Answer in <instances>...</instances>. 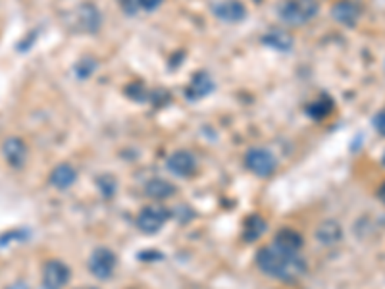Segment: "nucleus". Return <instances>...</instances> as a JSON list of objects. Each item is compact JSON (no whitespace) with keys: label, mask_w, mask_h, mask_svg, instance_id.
<instances>
[{"label":"nucleus","mask_w":385,"mask_h":289,"mask_svg":"<svg viewBox=\"0 0 385 289\" xmlns=\"http://www.w3.org/2000/svg\"><path fill=\"white\" fill-rule=\"evenodd\" d=\"M258 270L270 278L281 281H297L306 274V260L301 253H287L278 249L275 245H268L257 253Z\"/></svg>","instance_id":"nucleus-1"},{"label":"nucleus","mask_w":385,"mask_h":289,"mask_svg":"<svg viewBox=\"0 0 385 289\" xmlns=\"http://www.w3.org/2000/svg\"><path fill=\"white\" fill-rule=\"evenodd\" d=\"M318 14L316 0H285L278 8V16L289 27H301Z\"/></svg>","instance_id":"nucleus-2"},{"label":"nucleus","mask_w":385,"mask_h":289,"mask_svg":"<svg viewBox=\"0 0 385 289\" xmlns=\"http://www.w3.org/2000/svg\"><path fill=\"white\" fill-rule=\"evenodd\" d=\"M245 166L249 172H252L255 176L258 177H270L275 174L278 170V161L273 153H270L268 149H262V147H255V149H249L247 154H245Z\"/></svg>","instance_id":"nucleus-3"},{"label":"nucleus","mask_w":385,"mask_h":289,"mask_svg":"<svg viewBox=\"0 0 385 289\" xmlns=\"http://www.w3.org/2000/svg\"><path fill=\"white\" fill-rule=\"evenodd\" d=\"M169 218H172V212L166 207H162V205H151V207H144L137 214L135 224L143 233H156L168 224Z\"/></svg>","instance_id":"nucleus-4"},{"label":"nucleus","mask_w":385,"mask_h":289,"mask_svg":"<svg viewBox=\"0 0 385 289\" xmlns=\"http://www.w3.org/2000/svg\"><path fill=\"white\" fill-rule=\"evenodd\" d=\"M116 266H118V258H116L112 251L106 249V247L96 249L89 258V272L93 274L96 280L112 278V274L116 272Z\"/></svg>","instance_id":"nucleus-5"},{"label":"nucleus","mask_w":385,"mask_h":289,"mask_svg":"<svg viewBox=\"0 0 385 289\" xmlns=\"http://www.w3.org/2000/svg\"><path fill=\"white\" fill-rule=\"evenodd\" d=\"M72 278L70 268L62 260H48L43 268V286L45 289H62Z\"/></svg>","instance_id":"nucleus-6"},{"label":"nucleus","mask_w":385,"mask_h":289,"mask_svg":"<svg viewBox=\"0 0 385 289\" xmlns=\"http://www.w3.org/2000/svg\"><path fill=\"white\" fill-rule=\"evenodd\" d=\"M2 154H4V161L12 168H24L25 161H27V144L22 137L12 135L8 139H4L2 143Z\"/></svg>","instance_id":"nucleus-7"},{"label":"nucleus","mask_w":385,"mask_h":289,"mask_svg":"<svg viewBox=\"0 0 385 289\" xmlns=\"http://www.w3.org/2000/svg\"><path fill=\"white\" fill-rule=\"evenodd\" d=\"M168 170L174 176L179 177H192L197 172V156L191 151L179 149L176 153L169 154Z\"/></svg>","instance_id":"nucleus-8"},{"label":"nucleus","mask_w":385,"mask_h":289,"mask_svg":"<svg viewBox=\"0 0 385 289\" xmlns=\"http://www.w3.org/2000/svg\"><path fill=\"white\" fill-rule=\"evenodd\" d=\"M212 14L225 24H239L247 17V8L239 0H222L212 6Z\"/></svg>","instance_id":"nucleus-9"},{"label":"nucleus","mask_w":385,"mask_h":289,"mask_svg":"<svg viewBox=\"0 0 385 289\" xmlns=\"http://www.w3.org/2000/svg\"><path fill=\"white\" fill-rule=\"evenodd\" d=\"M361 14V6H358L356 2H353V0H339V2L333 4V8H331V16H333V20H335L337 24L347 25V27L356 25Z\"/></svg>","instance_id":"nucleus-10"},{"label":"nucleus","mask_w":385,"mask_h":289,"mask_svg":"<svg viewBox=\"0 0 385 289\" xmlns=\"http://www.w3.org/2000/svg\"><path fill=\"white\" fill-rule=\"evenodd\" d=\"M314 237L322 245H335L343 239V228L339 225L337 220H324L318 224V228L314 230Z\"/></svg>","instance_id":"nucleus-11"},{"label":"nucleus","mask_w":385,"mask_h":289,"mask_svg":"<svg viewBox=\"0 0 385 289\" xmlns=\"http://www.w3.org/2000/svg\"><path fill=\"white\" fill-rule=\"evenodd\" d=\"M48 181L52 187H56L60 191H64V189H70L75 181H77V170L73 168L72 164H58L56 168L50 172V177H48Z\"/></svg>","instance_id":"nucleus-12"},{"label":"nucleus","mask_w":385,"mask_h":289,"mask_svg":"<svg viewBox=\"0 0 385 289\" xmlns=\"http://www.w3.org/2000/svg\"><path fill=\"white\" fill-rule=\"evenodd\" d=\"M214 91V81L206 72H199L192 75L191 83L187 87V96L191 101H199V98H204L206 95H210Z\"/></svg>","instance_id":"nucleus-13"},{"label":"nucleus","mask_w":385,"mask_h":289,"mask_svg":"<svg viewBox=\"0 0 385 289\" xmlns=\"http://www.w3.org/2000/svg\"><path fill=\"white\" fill-rule=\"evenodd\" d=\"M144 195L154 199V201H166V199L176 195V187H174V184H169L168 179L154 177V179H151L149 184L144 185Z\"/></svg>","instance_id":"nucleus-14"},{"label":"nucleus","mask_w":385,"mask_h":289,"mask_svg":"<svg viewBox=\"0 0 385 289\" xmlns=\"http://www.w3.org/2000/svg\"><path fill=\"white\" fill-rule=\"evenodd\" d=\"M303 235L295 230H281L278 235H275V241L273 245L281 251H287V253H301L303 249Z\"/></svg>","instance_id":"nucleus-15"},{"label":"nucleus","mask_w":385,"mask_h":289,"mask_svg":"<svg viewBox=\"0 0 385 289\" xmlns=\"http://www.w3.org/2000/svg\"><path fill=\"white\" fill-rule=\"evenodd\" d=\"M264 45L278 52H289L293 48V37L283 29H272L264 35Z\"/></svg>","instance_id":"nucleus-16"},{"label":"nucleus","mask_w":385,"mask_h":289,"mask_svg":"<svg viewBox=\"0 0 385 289\" xmlns=\"http://www.w3.org/2000/svg\"><path fill=\"white\" fill-rule=\"evenodd\" d=\"M80 22L85 31H96L100 25V14L93 4H83L80 8Z\"/></svg>","instance_id":"nucleus-17"},{"label":"nucleus","mask_w":385,"mask_h":289,"mask_svg":"<svg viewBox=\"0 0 385 289\" xmlns=\"http://www.w3.org/2000/svg\"><path fill=\"white\" fill-rule=\"evenodd\" d=\"M264 218L255 214V216H249L245 220V225H243V237H245V241H257L258 237L264 233Z\"/></svg>","instance_id":"nucleus-18"},{"label":"nucleus","mask_w":385,"mask_h":289,"mask_svg":"<svg viewBox=\"0 0 385 289\" xmlns=\"http://www.w3.org/2000/svg\"><path fill=\"white\" fill-rule=\"evenodd\" d=\"M331 110H333V103H331L329 98H326V96H324V98H318L316 103H312V105L308 106V114H310L312 118H318V120L329 116Z\"/></svg>","instance_id":"nucleus-19"},{"label":"nucleus","mask_w":385,"mask_h":289,"mask_svg":"<svg viewBox=\"0 0 385 289\" xmlns=\"http://www.w3.org/2000/svg\"><path fill=\"white\" fill-rule=\"evenodd\" d=\"M116 187H118V184L114 181L112 176H103L98 179V189H100L103 195H106V197H112L114 193H116Z\"/></svg>","instance_id":"nucleus-20"},{"label":"nucleus","mask_w":385,"mask_h":289,"mask_svg":"<svg viewBox=\"0 0 385 289\" xmlns=\"http://www.w3.org/2000/svg\"><path fill=\"white\" fill-rule=\"evenodd\" d=\"M374 128H376V131L379 135L385 137V110L377 114L376 118H374Z\"/></svg>","instance_id":"nucleus-21"},{"label":"nucleus","mask_w":385,"mask_h":289,"mask_svg":"<svg viewBox=\"0 0 385 289\" xmlns=\"http://www.w3.org/2000/svg\"><path fill=\"white\" fill-rule=\"evenodd\" d=\"M137 2H139V6L143 10H146V12H153V10H156L162 4V0H137Z\"/></svg>","instance_id":"nucleus-22"},{"label":"nucleus","mask_w":385,"mask_h":289,"mask_svg":"<svg viewBox=\"0 0 385 289\" xmlns=\"http://www.w3.org/2000/svg\"><path fill=\"white\" fill-rule=\"evenodd\" d=\"M4 289H31L29 288V283L27 281H22V280H17L14 281V283H10V286H6Z\"/></svg>","instance_id":"nucleus-23"},{"label":"nucleus","mask_w":385,"mask_h":289,"mask_svg":"<svg viewBox=\"0 0 385 289\" xmlns=\"http://www.w3.org/2000/svg\"><path fill=\"white\" fill-rule=\"evenodd\" d=\"M377 197H379V201L385 202V184L379 187V191H377Z\"/></svg>","instance_id":"nucleus-24"},{"label":"nucleus","mask_w":385,"mask_h":289,"mask_svg":"<svg viewBox=\"0 0 385 289\" xmlns=\"http://www.w3.org/2000/svg\"><path fill=\"white\" fill-rule=\"evenodd\" d=\"M382 164H384V166H385V154H384V158H382Z\"/></svg>","instance_id":"nucleus-25"},{"label":"nucleus","mask_w":385,"mask_h":289,"mask_svg":"<svg viewBox=\"0 0 385 289\" xmlns=\"http://www.w3.org/2000/svg\"><path fill=\"white\" fill-rule=\"evenodd\" d=\"M81 289H96V288H81Z\"/></svg>","instance_id":"nucleus-26"}]
</instances>
